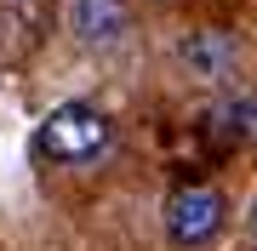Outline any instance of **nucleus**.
Returning a JSON list of instances; mask_svg holds the SVG:
<instances>
[{
    "mask_svg": "<svg viewBox=\"0 0 257 251\" xmlns=\"http://www.w3.org/2000/svg\"><path fill=\"white\" fill-rule=\"evenodd\" d=\"M103 149H109V114L92 109V103H63L40 126V154H52V160L80 166V160H97Z\"/></svg>",
    "mask_w": 257,
    "mask_h": 251,
    "instance_id": "obj_1",
    "label": "nucleus"
},
{
    "mask_svg": "<svg viewBox=\"0 0 257 251\" xmlns=\"http://www.w3.org/2000/svg\"><path fill=\"white\" fill-rule=\"evenodd\" d=\"M132 29V6L126 0H74V35L86 46H114Z\"/></svg>",
    "mask_w": 257,
    "mask_h": 251,
    "instance_id": "obj_4",
    "label": "nucleus"
},
{
    "mask_svg": "<svg viewBox=\"0 0 257 251\" xmlns=\"http://www.w3.org/2000/svg\"><path fill=\"white\" fill-rule=\"evenodd\" d=\"M217 137L229 143V149H246V143H257V97H234L217 109Z\"/></svg>",
    "mask_w": 257,
    "mask_h": 251,
    "instance_id": "obj_5",
    "label": "nucleus"
},
{
    "mask_svg": "<svg viewBox=\"0 0 257 251\" xmlns=\"http://www.w3.org/2000/svg\"><path fill=\"white\" fill-rule=\"evenodd\" d=\"M234 35H223V29H194V35L183 40V69L194 80H223L234 69Z\"/></svg>",
    "mask_w": 257,
    "mask_h": 251,
    "instance_id": "obj_3",
    "label": "nucleus"
},
{
    "mask_svg": "<svg viewBox=\"0 0 257 251\" xmlns=\"http://www.w3.org/2000/svg\"><path fill=\"white\" fill-rule=\"evenodd\" d=\"M223 194L217 188H206V183H189V188H177L172 200H166V234H172V245H206V240H217V228H223Z\"/></svg>",
    "mask_w": 257,
    "mask_h": 251,
    "instance_id": "obj_2",
    "label": "nucleus"
}]
</instances>
